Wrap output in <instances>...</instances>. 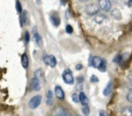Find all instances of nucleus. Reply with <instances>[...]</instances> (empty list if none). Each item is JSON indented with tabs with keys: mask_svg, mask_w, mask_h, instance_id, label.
<instances>
[{
	"mask_svg": "<svg viewBox=\"0 0 132 116\" xmlns=\"http://www.w3.org/2000/svg\"><path fill=\"white\" fill-rule=\"evenodd\" d=\"M63 81L67 84H73L74 83V78L72 74V71L70 70H65L62 74Z\"/></svg>",
	"mask_w": 132,
	"mask_h": 116,
	"instance_id": "obj_1",
	"label": "nucleus"
},
{
	"mask_svg": "<svg viewBox=\"0 0 132 116\" xmlns=\"http://www.w3.org/2000/svg\"><path fill=\"white\" fill-rule=\"evenodd\" d=\"M41 101H42V97L40 95H36L29 100V107L31 109H36V108L39 106Z\"/></svg>",
	"mask_w": 132,
	"mask_h": 116,
	"instance_id": "obj_2",
	"label": "nucleus"
},
{
	"mask_svg": "<svg viewBox=\"0 0 132 116\" xmlns=\"http://www.w3.org/2000/svg\"><path fill=\"white\" fill-rule=\"evenodd\" d=\"M99 9H100V7L98 5H97L94 3H91V4H89L87 5L85 10H86V12L87 15L94 16V15H97L98 13Z\"/></svg>",
	"mask_w": 132,
	"mask_h": 116,
	"instance_id": "obj_3",
	"label": "nucleus"
},
{
	"mask_svg": "<svg viewBox=\"0 0 132 116\" xmlns=\"http://www.w3.org/2000/svg\"><path fill=\"white\" fill-rule=\"evenodd\" d=\"M43 62L45 64L50 66V67H55L56 65V59L53 55H46L43 57Z\"/></svg>",
	"mask_w": 132,
	"mask_h": 116,
	"instance_id": "obj_4",
	"label": "nucleus"
},
{
	"mask_svg": "<svg viewBox=\"0 0 132 116\" xmlns=\"http://www.w3.org/2000/svg\"><path fill=\"white\" fill-rule=\"evenodd\" d=\"M53 116H72L71 114L63 107H56L53 112Z\"/></svg>",
	"mask_w": 132,
	"mask_h": 116,
	"instance_id": "obj_5",
	"label": "nucleus"
},
{
	"mask_svg": "<svg viewBox=\"0 0 132 116\" xmlns=\"http://www.w3.org/2000/svg\"><path fill=\"white\" fill-rule=\"evenodd\" d=\"M29 88L32 91H39L41 88V84H40V79L37 78H33L29 84Z\"/></svg>",
	"mask_w": 132,
	"mask_h": 116,
	"instance_id": "obj_6",
	"label": "nucleus"
},
{
	"mask_svg": "<svg viewBox=\"0 0 132 116\" xmlns=\"http://www.w3.org/2000/svg\"><path fill=\"white\" fill-rule=\"evenodd\" d=\"M99 6L104 11L108 12L111 10L112 4L111 0H100L99 1Z\"/></svg>",
	"mask_w": 132,
	"mask_h": 116,
	"instance_id": "obj_7",
	"label": "nucleus"
},
{
	"mask_svg": "<svg viewBox=\"0 0 132 116\" xmlns=\"http://www.w3.org/2000/svg\"><path fill=\"white\" fill-rule=\"evenodd\" d=\"M50 22H52V24L57 27L60 26V16L59 15L56 13V12H53L50 15Z\"/></svg>",
	"mask_w": 132,
	"mask_h": 116,
	"instance_id": "obj_8",
	"label": "nucleus"
},
{
	"mask_svg": "<svg viewBox=\"0 0 132 116\" xmlns=\"http://www.w3.org/2000/svg\"><path fill=\"white\" fill-rule=\"evenodd\" d=\"M54 92H55V95L56 97L59 99V100H64L65 98V93L63 90V88L60 86H56L54 88Z\"/></svg>",
	"mask_w": 132,
	"mask_h": 116,
	"instance_id": "obj_9",
	"label": "nucleus"
},
{
	"mask_svg": "<svg viewBox=\"0 0 132 116\" xmlns=\"http://www.w3.org/2000/svg\"><path fill=\"white\" fill-rule=\"evenodd\" d=\"M79 98H80V102L81 103V105L83 106H87L89 104V100L87 98V97L86 96V95L84 94V91H80L79 94Z\"/></svg>",
	"mask_w": 132,
	"mask_h": 116,
	"instance_id": "obj_10",
	"label": "nucleus"
},
{
	"mask_svg": "<svg viewBox=\"0 0 132 116\" xmlns=\"http://www.w3.org/2000/svg\"><path fill=\"white\" fill-rule=\"evenodd\" d=\"M103 62V59H101V57H97V56H95L94 57H92V66L94 67L95 68H99L101 64H102Z\"/></svg>",
	"mask_w": 132,
	"mask_h": 116,
	"instance_id": "obj_11",
	"label": "nucleus"
},
{
	"mask_svg": "<svg viewBox=\"0 0 132 116\" xmlns=\"http://www.w3.org/2000/svg\"><path fill=\"white\" fill-rule=\"evenodd\" d=\"M112 90H113V84L111 81H109L108 83V84L106 85L103 93L104 96H109L111 93H112Z\"/></svg>",
	"mask_w": 132,
	"mask_h": 116,
	"instance_id": "obj_12",
	"label": "nucleus"
},
{
	"mask_svg": "<svg viewBox=\"0 0 132 116\" xmlns=\"http://www.w3.org/2000/svg\"><path fill=\"white\" fill-rule=\"evenodd\" d=\"M22 23L26 26H28L29 23V16L26 10H24L22 12Z\"/></svg>",
	"mask_w": 132,
	"mask_h": 116,
	"instance_id": "obj_13",
	"label": "nucleus"
},
{
	"mask_svg": "<svg viewBox=\"0 0 132 116\" xmlns=\"http://www.w3.org/2000/svg\"><path fill=\"white\" fill-rule=\"evenodd\" d=\"M21 63L23 68L27 69L29 67V58L26 53H23L21 57Z\"/></svg>",
	"mask_w": 132,
	"mask_h": 116,
	"instance_id": "obj_14",
	"label": "nucleus"
},
{
	"mask_svg": "<svg viewBox=\"0 0 132 116\" xmlns=\"http://www.w3.org/2000/svg\"><path fill=\"white\" fill-rule=\"evenodd\" d=\"M111 16H112L114 19H118V20H121V19H122L121 12V11H120L119 9H112V11H111Z\"/></svg>",
	"mask_w": 132,
	"mask_h": 116,
	"instance_id": "obj_15",
	"label": "nucleus"
},
{
	"mask_svg": "<svg viewBox=\"0 0 132 116\" xmlns=\"http://www.w3.org/2000/svg\"><path fill=\"white\" fill-rule=\"evenodd\" d=\"M33 40L35 41V43L39 46V47H41L43 46V39L41 37V36L36 32V33L33 34Z\"/></svg>",
	"mask_w": 132,
	"mask_h": 116,
	"instance_id": "obj_16",
	"label": "nucleus"
},
{
	"mask_svg": "<svg viewBox=\"0 0 132 116\" xmlns=\"http://www.w3.org/2000/svg\"><path fill=\"white\" fill-rule=\"evenodd\" d=\"M121 114L123 116H132V107H125L121 111Z\"/></svg>",
	"mask_w": 132,
	"mask_h": 116,
	"instance_id": "obj_17",
	"label": "nucleus"
},
{
	"mask_svg": "<svg viewBox=\"0 0 132 116\" xmlns=\"http://www.w3.org/2000/svg\"><path fill=\"white\" fill-rule=\"evenodd\" d=\"M105 19H106V16H104V15H97V16H95L94 20H95L97 23L101 24V23H102V22H104V20Z\"/></svg>",
	"mask_w": 132,
	"mask_h": 116,
	"instance_id": "obj_18",
	"label": "nucleus"
},
{
	"mask_svg": "<svg viewBox=\"0 0 132 116\" xmlns=\"http://www.w3.org/2000/svg\"><path fill=\"white\" fill-rule=\"evenodd\" d=\"M15 9L18 13L21 14L22 12V5L19 2V0H16L15 2Z\"/></svg>",
	"mask_w": 132,
	"mask_h": 116,
	"instance_id": "obj_19",
	"label": "nucleus"
},
{
	"mask_svg": "<svg viewBox=\"0 0 132 116\" xmlns=\"http://www.w3.org/2000/svg\"><path fill=\"white\" fill-rule=\"evenodd\" d=\"M43 73L42 69H38L37 71H36L34 72V77L35 78H37L39 79H40L43 77Z\"/></svg>",
	"mask_w": 132,
	"mask_h": 116,
	"instance_id": "obj_20",
	"label": "nucleus"
},
{
	"mask_svg": "<svg viewBox=\"0 0 132 116\" xmlns=\"http://www.w3.org/2000/svg\"><path fill=\"white\" fill-rule=\"evenodd\" d=\"M82 112H83V114L85 116H89L90 115V108L88 107V105L87 106H83V108H82Z\"/></svg>",
	"mask_w": 132,
	"mask_h": 116,
	"instance_id": "obj_21",
	"label": "nucleus"
},
{
	"mask_svg": "<svg viewBox=\"0 0 132 116\" xmlns=\"http://www.w3.org/2000/svg\"><path fill=\"white\" fill-rule=\"evenodd\" d=\"M122 60H123V57H122L121 55H117L113 59V62H114L116 64H120V63L122 62Z\"/></svg>",
	"mask_w": 132,
	"mask_h": 116,
	"instance_id": "obj_22",
	"label": "nucleus"
},
{
	"mask_svg": "<svg viewBox=\"0 0 132 116\" xmlns=\"http://www.w3.org/2000/svg\"><path fill=\"white\" fill-rule=\"evenodd\" d=\"M106 68H107V64H106V61L104 60H103V62L102 64H101L100 67L98 68V70L101 72H104L106 71Z\"/></svg>",
	"mask_w": 132,
	"mask_h": 116,
	"instance_id": "obj_23",
	"label": "nucleus"
},
{
	"mask_svg": "<svg viewBox=\"0 0 132 116\" xmlns=\"http://www.w3.org/2000/svg\"><path fill=\"white\" fill-rule=\"evenodd\" d=\"M30 40V35H29V33L28 31H26L25 32V34H24V41H25V43L26 44H28Z\"/></svg>",
	"mask_w": 132,
	"mask_h": 116,
	"instance_id": "obj_24",
	"label": "nucleus"
},
{
	"mask_svg": "<svg viewBox=\"0 0 132 116\" xmlns=\"http://www.w3.org/2000/svg\"><path fill=\"white\" fill-rule=\"evenodd\" d=\"M72 100H73V102H75V103H78V102H80L79 95H77V93L73 94V95H72Z\"/></svg>",
	"mask_w": 132,
	"mask_h": 116,
	"instance_id": "obj_25",
	"label": "nucleus"
},
{
	"mask_svg": "<svg viewBox=\"0 0 132 116\" xmlns=\"http://www.w3.org/2000/svg\"><path fill=\"white\" fill-rule=\"evenodd\" d=\"M90 81L91 83H97V82L99 81V79H98V78H97V76L92 75V76L90 77Z\"/></svg>",
	"mask_w": 132,
	"mask_h": 116,
	"instance_id": "obj_26",
	"label": "nucleus"
},
{
	"mask_svg": "<svg viewBox=\"0 0 132 116\" xmlns=\"http://www.w3.org/2000/svg\"><path fill=\"white\" fill-rule=\"evenodd\" d=\"M66 32H67V33H69V34L72 33L73 32V27H72L70 25H67V26H66Z\"/></svg>",
	"mask_w": 132,
	"mask_h": 116,
	"instance_id": "obj_27",
	"label": "nucleus"
},
{
	"mask_svg": "<svg viewBox=\"0 0 132 116\" xmlns=\"http://www.w3.org/2000/svg\"><path fill=\"white\" fill-rule=\"evenodd\" d=\"M126 99L128 102L130 103H132V91L128 93V95H126Z\"/></svg>",
	"mask_w": 132,
	"mask_h": 116,
	"instance_id": "obj_28",
	"label": "nucleus"
},
{
	"mask_svg": "<svg viewBox=\"0 0 132 116\" xmlns=\"http://www.w3.org/2000/svg\"><path fill=\"white\" fill-rule=\"evenodd\" d=\"M46 98H47V99H53V93L51 91H48V92L46 94Z\"/></svg>",
	"mask_w": 132,
	"mask_h": 116,
	"instance_id": "obj_29",
	"label": "nucleus"
},
{
	"mask_svg": "<svg viewBox=\"0 0 132 116\" xmlns=\"http://www.w3.org/2000/svg\"><path fill=\"white\" fill-rule=\"evenodd\" d=\"M77 83L78 84H83V82L84 81V78L83 77H78L77 78Z\"/></svg>",
	"mask_w": 132,
	"mask_h": 116,
	"instance_id": "obj_30",
	"label": "nucleus"
},
{
	"mask_svg": "<svg viewBox=\"0 0 132 116\" xmlns=\"http://www.w3.org/2000/svg\"><path fill=\"white\" fill-rule=\"evenodd\" d=\"M84 88V86H83V84H77V90L78 91H82V89Z\"/></svg>",
	"mask_w": 132,
	"mask_h": 116,
	"instance_id": "obj_31",
	"label": "nucleus"
},
{
	"mask_svg": "<svg viewBox=\"0 0 132 116\" xmlns=\"http://www.w3.org/2000/svg\"><path fill=\"white\" fill-rule=\"evenodd\" d=\"M82 68H83V65H82V64H77V65H76V70H77V71H80Z\"/></svg>",
	"mask_w": 132,
	"mask_h": 116,
	"instance_id": "obj_32",
	"label": "nucleus"
},
{
	"mask_svg": "<svg viewBox=\"0 0 132 116\" xmlns=\"http://www.w3.org/2000/svg\"><path fill=\"white\" fill-rule=\"evenodd\" d=\"M46 103L47 105H53V99H47L46 101Z\"/></svg>",
	"mask_w": 132,
	"mask_h": 116,
	"instance_id": "obj_33",
	"label": "nucleus"
},
{
	"mask_svg": "<svg viewBox=\"0 0 132 116\" xmlns=\"http://www.w3.org/2000/svg\"><path fill=\"white\" fill-rule=\"evenodd\" d=\"M99 116H108V115L104 111H101L99 113Z\"/></svg>",
	"mask_w": 132,
	"mask_h": 116,
	"instance_id": "obj_34",
	"label": "nucleus"
},
{
	"mask_svg": "<svg viewBox=\"0 0 132 116\" xmlns=\"http://www.w3.org/2000/svg\"><path fill=\"white\" fill-rule=\"evenodd\" d=\"M60 2H61V4H62L63 5H66V3H67V0H61Z\"/></svg>",
	"mask_w": 132,
	"mask_h": 116,
	"instance_id": "obj_35",
	"label": "nucleus"
},
{
	"mask_svg": "<svg viewBox=\"0 0 132 116\" xmlns=\"http://www.w3.org/2000/svg\"><path fill=\"white\" fill-rule=\"evenodd\" d=\"M128 79H129V81L131 82L132 84V74H130V75H128Z\"/></svg>",
	"mask_w": 132,
	"mask_h": 116,
	"instance_id": "obj_36",
	"label": "nucleus"
},
{
	"mask_svg": "<svg viewBox=\"0 0 132 116\" xmlns=\"http://www.w3.org/2000/svg\"><path fill=\"white\" fill-rule=\"evenodd\" d=\"M128 5L132 6V0H128Z\"/></svg>",
	"mask_w": 132,
	"mask_h": 116,
	"instance_id": "obj_37",
	"label": "nucleus"
},
{
	"mask_svg": "<svg viewBox=\"0 0 132 116\" xmlns=\"http://www.w3.org/2000/svg\"><path fill=\"white\" fill-rule=\"evenodd\" d=\"M80 2H86V1H87V0H80Z\"/></svg>",
	"mask_w": 132,
	"mask_h": 116,
	"instance_id": "obj_38",
	"label": "nucleus"
},
{
	"mask_svg": "<svg viewBox=\"0 0 132 116\" xmlns=\"http://www.w3.org/2000/svg\"><path fill=\"white\" fill-rule=\"evenodd\" d=\"M77 116H80V115H77Z\"/></svg>",
	"mask_w": 132,
	"mask_h": 116,
	"instance_id": "obj_39",
	"label": "nucleus"
}]
</instances>
